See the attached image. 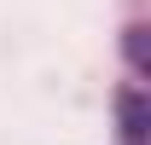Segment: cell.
<instances>
[{
    "mask_svg": "<svg viewBox=\"0 0 151 145\" xmlns=\"http://www.w3.org/2000/svg\"><path fill=\"white\" fill-rule=\"evenodd\" d=\"M122 134L128 139H145V105H139V93H122Z\"/></svg>",
    "mask_w": 151,
    "mask_h": 145,
    "instance_id": "obj_1",
    "label": "cell"
}]
</instances>
